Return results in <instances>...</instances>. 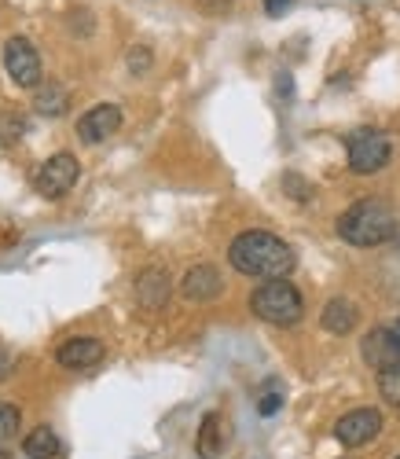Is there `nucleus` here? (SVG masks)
Listing matches in <instances>:
<instances>
[{"instance_id": "nucleus-1", "label": "nucleus", "mask_w": 400, "mask_h": 459, "mask_svg": "<svg viewBox=\"0 0 400 459\" xmlns=\"http://www.w3.org/2000/svg\"><path fill=\"white\" fill-rule=\"evenodd\" d=\"M228 261H231L235 273L257 276V280H287L298 269V257H294L291 243H283L272 232H257V228L231 239Z\"/></svg>"}, {"instance_id": "nucleus-2", "label": "nucleus", "mask_w": 400, "mask_h": 459, "mask_svg": "<svg viewBox=\"0 0 400 459\" xmlns=\"http://www.w3.org/2000/svg\"><path fill=\"white\" fill-rule=\"evenodd\" d=\"M335 228L349 247H382L396 239V213L386 199H360L335 221Z\"/></svg>"}, {"instance_id": "nucleus-3", "label": "nucleus", "mask_w": 400, "mask_h": 459, "mask_svg": "<svg viewBox=\"0 0 400 459\" xmlns=\"http://www.w3.org/2000/svg\"><path fill=\"white\" fill-rule=\"evenodd\" d=\"M250 313L265 324H275V327H294L305 316V301H301V290L294 283L268 280L250 294Z\"/></svg>"}, {"instance_id": "nucleus-4", "label": "nucleus", "mask_w": 400, "mask_h": 459, "mask_svg": "<svg viewBox=\"0 0 400 459\" xmlns=\"http://www.w3.org/2000/svg\"><path fill=\"white\" fill-rule=\"evenodd\" d=\"M345 151H349V169L364 177V173H378V169H386V166H389L393 140H389V133H382V129L368 126V129L349 133Z\"/></svg>"}, {"instance_id": "nucleus-5", "label": "nucleus", "mask_w": 400, "mask_h": 459, "mask_svg": "<svg viewBox=\"0 0 400 459\" xmlns=\"http://www.w3.org/2000/svg\"><path fill=\"white\" fill-rule=\"evenodd\" d=\"M77 180H82V162H77L70 151H59V155L45 159L41 169L33 173L37 195H45V199H63V195H70Z\"/></svg>"}, {"instance_id": "nucleus-6", "label": "nucleus", "mask_w": 400, "mask_h": 459, "mask_svg": "<svg viewBox=\"0 0 400 459\" xmlns=\"http://www.w3.org/2000/svg\"><path fill=\"white\" fill-rule=\"evenodd\" d=\"M4 70L19 89H37L41 85V52L33 48L30 37H8L4 41Z\"/></svg>"}, {"instance_id": "nucleus-7", "label": "nucleus", "mask_w": 400, "mask_h": 459, "mask_svg": "<svg viewBox=\"0 0 400 459\" xmlns=\"http://www.w3.org/2000/svg\"><path fill=\"white\" fill-rule=\"evenodd\" d=\"M382 434V415L375 408H356L349 415H342L335 423V437L345 448H360V445H371Z\"/></svg>"}, {"instance_id": "nucleus-8", "label": "nucleus", "mask_w": 400, "mask_h": 459, "mask_svg": "<svg viewBox=\"0 0 400 459\" xmlns=\"http://www.w3.org/2000/svg\"><path fill=\"white\" fill-rule=\"evenodd\" d=\"M117 129H122V107L117 103H100L77 118V136H82V143H103Z\"/></svg>"}, {"instance_id": "nucleus-9", "label": "nucleus", "mask_w": 400, "mask_h": 459, "mask_svg": "<svg viewBox=\"0 0 400 459\" xmlns=\"http://www.w3.org/2000/svg\"><path fill=\"white\" fill-rule=\"evenodd\" d=\"M170 294H173V280H170V273L162 269V264H147V269H140V276H136V301H140V309H147V313L166 309Z\"/></svg>"}, {"instance_id": "nucleus-10", "label": "nucleus", "mask_w": 400, "mask_h": 459, "mask_svg": "<svg viewBox=\"0 0 400 459\" xmlns=\"http://www.w3.org/2000/svg\"><path fill=\"white\" fill-rule=\"evenodd\" d=\"M56 360H59V368H66V371H85V368H96V364L103 360V342H100V338H89V334L66 338L63 346L56 350Z\"/></svg>"}, {"instance_id": "nucleus-11", "label": "nucleus", "mask_w": 400, "mask_h": 459, "mask_svg": "<svg viewBox=\"0 0 400 459\" xmlns=\"http://www.w3.org/2000/svg\"><path fill=\"white\" fill-rule=\"evenodd\" d=\"M360 353H364V360L375 368V371H386V368H400V338L393 327H375L364 346H360Z\"/></svg>"}, {"instance_id": "nucleus-12", "label": "nucleus", "mask_w": 400, "mask_h": 459, "mask_svg": "<svg viewBox=\"0 0 400 459\" xmlns=\"http://www.w3.org/2000/svg\"><path fill=\"white\" fill-rule=\"evenodd\" d=\"M221 290H224V280H221V273L213 269V264H195V269H187L184 280H180V294L187 301H198V305L221 298Z\"/></svg>"}, {"instance_id": "nucleus-13", "label": "nucleus", "mask_w": 400, "mask_h": 459, "mask_svg": "<svg viewBox=\"0 0 400 459\" xmlns=\"http://www.w3.org/2000/svg\"><path fill=\"white\" fill-rule=\"evenodd\" d=\"M319 324H324V331H331V334H352V327L360 324V313L349 298H331L324 305V313H319Z\"/></svg>"}, {"instance_id": "nucleus-14", "label": "nucleus", "mask_w": 400, "mask_h": 459, "mask_svg": "<svg viewBox=\"0 0 400 459\" xmlns=\"http://www.w3.org/2000/svg\"><path fill=\"white\" fill-rule=\"evenodd\" d=\"M66 103H70V92L59 82H41L33 89V110L41 114V118H59L66 110Z\"/></svg>"}, {"instance_id": "nucleus-15", "label": "nucleus", "mask_w": 400, "mask_h": 459, "mask_svg": "<svg viewBox=\"0 0 400 459\" xmlns=\"http://www.w3.org/2000/svg\"><path fill=\"white\" fill-rule=\"evenodd\" d=\"M221 448H224V419H221L217 411H210V415L203 419V427H198L195 452L203 455V459H213V455H221Z\"/></svg>"}, {"instance_id": "nucleus-16", "label": "nucleus", "mask_w": 400, "mask_h": 459, "mask_svg": "<svg viewBox=\"0 0 400 459\" xmlns=\"http://www.w3.org/2000/svg\"><path fill=\"white\" fill-rule=\"evenodd\" d=\"M22 452H26L30 459H59L63 445H59L56 430H48V427H37L33 434H26V441H22Z\"/></svg>"}, {"instance_id": "nucleus-17", "label": "nucleus", "mask_w": 400, "mask_h": 459, "mask_svg": "<svg viewBox=\"0 0 400 459\" xmlns=\"http://www.w3.org/2000/svg\"><path fill=\"white\" fill-rule=\"evenodd\" d=\"M378 394H382V401H389L393 408H400V368L378 371Z\"/></svg>"}, {"instance_id": "nucleus-18", "label": "nucleus", "mask_w": 400, "mask_h": 459, "mask_svg": "<svg viewBox=\"0 0 400 459\" xmlns=\"http://www.w3.org/2000/svg\"><path fill=\"white\" fill-rule=\"evenodd\" d=\"M279 408H283V390H279V382H268V386L257 394V411L268 419V415H275Z\"/></svg>"}, {"instance_id": "nucleus-19", "label": "nucleus", "mask_w": 400, "mask_h": 459, "mask_svg": "<svg viewBox=\"0 0 400 459\" xmlns=\"http://www.w3.org/2000/svg\"><path fill=\"white\" fill-rule=\"evenodd\" d=\"M129 70H133V78H140V74H147L151 70V63H154V56H151V48L147 45H136L133 52H129Z\"/></svg>"}, {"instance_id": "nucleus-20", "label": "nucleus", "mask_w": 400, "mask_h": 459, "mask_svg": "<svg viewBox=\"0 0 400 459\" xmlns=\"http://www.w3.org/2000/svg\"><path fill=\"white\" fill-rule=\"evenodd\" d=\"M22 133H26L22 118H15V114H4V118H0V140H4V143H15Z\"/></svg>"}, {"instance_id": "nucleus-21", "label": "nucleus", "mask_w": 400, "mask_h": 459, "mask_svg": "<svg viewBox=\"0 0 400 459\" xmlns=\"http://www.w3.org/2000/svg\"><path fill=\"white\" fill-rule=\"evenodd\" d=\"M19 408L15 404H0V434H4V437H12L15 430H19Z\"/></svg>"}, {"instance_id": "nucleus-22", "label": "nucleus", "mask_w": 400, "mask_h": 459, "mask_svg": "<svg viewBox=\"0 0 400 459\" xmlns=\"http://www.w3.org/2000/svg\"><path fill=\"white\" fill-rule=\"evenodd\" d=\"M291 4H294V0H265V12H268L272 19H279L283 12H291Z\"/></svg>"}, {"instance_id": "nucleus-23", "label": "nucleus", "mask_w": 400, "mask_h": 459, "mask_svg": "<svg viewBox=\"0 0 400 459\" xmlns=\"http://www.w3.org/2000/svg\"><path fill=\"white\" fill-rule=\"evenodd\" d=\"M231 4V0H203V8H210V12H224Z\"/></svg>"}, {"instance_id": "nucleus-24", "label": "nucleus", "mask_w": 400, "mask_h": 459, "mask_svg": "<svg viewBox=\"0 0 400 459\" xmlns=\"http://www.w3.org/2000/svg\"><path fill=\"white\" fill-rule=\"evenodd\" d=\"M8 371H12V357L0 350V378H8Z\"/></svg>"}, {"instance_id": "nucleus-25", "label": "nucleus", "mask_w": 400, "mask_h": 459, "mask_svg": "<svg viewBox=\"0 0 400 459\" xmlns=\"http://www.w3.org/2000/svg\"><path fill=\"white\" fill-rule=\"evenodd\" d=\"M393 331H396V338H400V320H396V327H393Z\"/></svg>"}, {"instance_id": "nucleus-26", "label": "nucleus", "mask_w": 400, "mask_h": 459, "mask_svg": "<svg viewBox=\"0 0 400 459\" xmlns=\"http://www.w3.org/2000/svg\"><path fill=\"white\" fill-rule=\"evenodd\" d=\"M396 459H400V455H396Z\"/></svg>"}]
</instances>
